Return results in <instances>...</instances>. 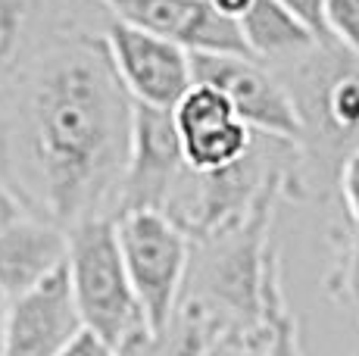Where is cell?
<instances>
[{
  "mask_svg": "<svg viewBox=\"0 0 359 356\" xmlns=\"http://www.w3.org/2000/svg\"><path fill=\"white\" fill-rule=\"evenodd\" d=\"M25 216H29V210L22 207V200L16 197V191H13L10 184L0 178V235H4V231H10L16 222H22Z\"/></svg>",
  "mask_w": 359,
  "mask_h": 356,
  "instance_id": "21",
  "label": "cell"
},
{
  "mask_svg": "<svg viewBox=\"0 0 359 356\" xmlns=\"http://www.w3.org/2000/svg\"><path fill=\"white\" fill-rule=\"evenodd\" d=\"M222 334V322L200 300L184 297L178 313L160 334H144L131 341L119 356H212Z\"/></svg>",
  "mask_w": 359,
  "mask_h": 356,
  "instance_id": "13",
  "label": "cell"
},
{
  "mask_svg": "<svg viewBox=\"0 0 359 356\" xmlns=\"http://www.w3.org/2000/svg\"><path fill=\"white\" fill-rule=\"evenodd\" d=\"M194 81L219 88L231 100L234 113L259 135L300 144L306 122L297 107L291 88L281 85L253 57H216V53H191Z\"/></svg>",
  "mask_w": 359,
  "mask_h": 356,
  "instance_id": "4",
  "label": "cell"
},
{
  "mask_svg": "<svg viewBox=\"0 0 359 356\" xmlns=\"http://www.w3.org/2000/svg\"><path fill=\"white\" fill-rule=\"evenodd\" d=\"M341 197L350 225L359 228V147L350 150L347 160L341 163Z\"/></svg>",
  "mask_w": 359,
  "mask_h": 356,
  "instance_id": "18",
  "label": "cell"
},
{
  "mask_svg": "<svg viewBox=\"0 0 359 356\" xmlns=\"http://www.w3.org/2000/svg\"><path fill=\"white\" fill-rule=\"evenodd\" d=\"M116 22L182 44L188 53L250 57L241 22L222 16L210 0H100Z\"/></svg>",
  "mask_w": 359,
  "mask_h": 356,
  "instance_id": "6",
  "label": "cell"
},
{
  "mask_svg": "<svg viewBox=\"0 0 359 356\" xmlns=\"http://www.w3.org/2000/svg\"><path fill=\"white\" fill-rule=\"evenodd\" d=\"M212 6H216L222 16H229V19H234V22H241V19L247 16V10L253 6V0H210Z\"/></svg>",
  "mask_w": 359,
  "mask_h": 356,
  "instance_id": "22",
  "label": "cell"
},
{
  "mask_svg": "<svg viewBox=\"0 0 359 356\" xmlns=\"http://www.w3.org/2000/svg\"><path fill=\"white\" fill-rule=\"evenodd\" d=\"M300 104L303 122L316 116L322 132L331 138H356L359 135V66H334V69H316L303 78Z\"/></svg>",
  "mask_w": 359,
  "mask_h": 356,
  "instance_id": "12",
  "label": "cell"
},
{
  "mask_svg": "<svg viewBox=\"0 0 359 356\" xmlns=\"http://www.w3.org/2000/svg\"><path fill=\"white\" fill-rule=\"evenodd\" d=\"M60 356H119V350L113 344H107L100 334H94L91 328H81Z\"/></svg>",
  "mask_w": 359,
  "mask_h": 356,
  "instance_id": "20",
  "label": "cell"
},
{
  "mask_svg": "<svg viewBox=\"0 0 359 356\" xmlns=\"http://www.w3.org/2000/svg\"><path fill=\"white\" fill-rule=\"evenodd\" d=\"M81 328L69 266H63L29 294L10 300L4 356H60Z\"/></svg>",
  "mask_w": 359,
  "mask_h": 356,
  "instance_id": "9",
  "label": "cell"
},
{
  "mask_svg": "<svg viewBox=\"0 0 359 356\" xmlns=\"http://www.w3.org/2000/svg\"><path fill=\"white\" fill-rule=\"evenodd\" d=\"M116 235L150 334H160L182 306L191 275L194 241L160 210H131L116 216Z\"/></svg>",
  "mask_w": 359,
  "mask_h": 356,
  "instance_id": "3",
  "label": "cell"
},
{
  "mask_svg": "<svg viewBox=\"0 0 359 356\" xmlns=\"http://www.w3.org/2000/svg\"><path fill=\"white\" fill-rule=\"evenodd\" d=\"M278 4H285L294 16H300L303 22L322 38V44H331L328 32H325V4L328 0H278Z\"/></svg>",
  "mask_w": 359,
  "mask_h": 356,
  "instance_id": "19",
  "label": "cell"
},
{
  "mask_svg": "<svg viewBox=\"0 0 359 356\" xmlns=\"http://www.w3.org/2000/svg\"><path fill=\"white\" fill-rule=\"evenodd\" d=\"M184 169L188 163H184L172 109L135 104L128 172L116 216L131 213V210H160L163 213Z\"/></svg>",
  "mask_w": 359,
  "mask_h": 356,
  "instance_id": "7",
  "label": "cell"
},
{
  "mask_svg": "<svg viewBox=\"0 0 359 356\" xmlns=\"http://www.w3.org/2000/svg\"><path fill=\"white\" fill-rule=\"evenodd\" d=\"M325 32L328 41L359 57V0H328L325 4Z\"/></svg>",
  "mask_w": 359,
  "mask_h": 356,
  "instance_id": "16",
  "label": "cell"
},
{
  "mask_svg": "<svg viewBox=\"0 0 359 356\" xmlns=\"http://www.w3.org/2000/svg\"><path fill=\"white\" fill-rule=\"evenodd\" d=\"M69 282L81 325L100 334L116 350L150 334L144 306L131 287L119 250L116 219H91L69 231Z\"/></svg>",
  "mask_w": 359,
  "mask_h": 356,
  "instance_id": "2",
  "label": "cell"
},
{
  "mask_svg": "<svg viewBox=\"0 0 359 356\" xmlns=\"http://www.w3.org/2000/svg\"><path fill=\"white\" fill-rule=\"evenodd\" d=\"M32 4L34 0H0V88L22 66Z\"/></svg>",
  "mask_w": 359,
  "mask_h": 356,
  "instance_id": "14",
  "label": "cell"
},
{
  "mask_svg": "<svg viewBox=\"0 0 359 356\" xmlns=\"http://www.w3.org/2000/svg\"><path fill=\"white\" fill-rule=\"evenodd\" d=\"M69 259V231L25 216L0 235V291L10 300L60 272Z\"/></svg>",
  "mask_w": 359,
  "mask_h": 356,
  "instance_id": "10",
  "label": "cell"
},
{
  "mask_svg": "<svg viewBox=\"0 0 359 356\" xmlns=\"http://www.w3.org/2000/svg\"><path fill=\"white\" fill-rule=\"evenodd\" d=\"M6 316H10V297L0 291V356H4V344H6Z\"/></svg>",
  "mask_w": 359,
  "mask_h": 356,
  "instance_id": "23",
  "label": "cell"
},
{
  "mask_svg": "<svg viewBox=\"0 0 359 356\" xmlns=\"http://www.w3.org/2000/svg\"><path fill=\"white\" fill-rule=\"evenodd\" d=\"M241 32L253 60H303L322 47V38L278 0H253Z\"/></svg>",
  "mask_w": 359,
  "mask_h": 356,
  "instance_id": "11",
  "label": "cell"
},
{
  "mask_svg": "<svg viewBox=\"0 0 359 356\" xmlns=\"http://www.w3.org/2000/svg\"><path fill=\"white\" fill-rule=\"evenodd\" d=\"M182 138L184 163L194 172H219L250 153L257 132L234 113L231 100L219 88L194 81L172 109Z\"/></svg>",
  "mask_w": 359,
  "mask_h": 356,
  "instance_id": "8",
  "label": "cell"
},
{
  "mask_svg": "<svg viewBox=\"0 0 359 356\" xmlns=\"http://www.w3.org/2000/svg\"><path fill=\"white\" fill-rule=\"evenodd\" d=\"M334 291H341L344 300L359 310V228H353V225H350V241L344 247V259L337 266Z\"/></svg>",
  "mask_w": 359,
  "mask_h": 356,
  "instance_id": "17",
  "label": "cell"
},
{
  "mask_svg": "<svg viewBox=\"0 0 359 356\" xmlns=\"http://www.w3.org/2000/svg\"><path fill=\"white\" fill-rule=\"evenodd\" d=\"M131 122L107 35L60 32L0 88V178L29 216L63 231L116 219Z\"/></svg>",
  "mask_w": 359,
  "mask_h": 356,
  "instance_id": "1",
  "label": "cell"
},
{
  "mask_svg": "<svg viewBox=\"0 0 359 356\" xmlns=\"http://www.w3.org/2000/svg\"><path fill=\"white\" fill-rule=\"evenodd\" d=\"M262 356H303L297 322L291 316V310H287L278 282H275L272 297H269V338H266V353Z\"/></svg>",
  "mask_w": 359,
  "mask_h": 356,
  "instance_id": "15",
  "label": "cell"
},
{
  "mask_svg": "<svg viewBox=\"0 0 359 356\" xmlns=\"http://www.w3.org/2000/svg\"><path fill=\"white\" fill-rule=\"evenodd\" d=\"M103 35H107L116 72L135 104L175 109L178 100L191 91L194 66H191V53L182 44L131 29L116 19L107 25Z\"/></svg>",
  "mask_w": 359,
  "mask_h": 356,
  "instance_id": "5",
  "label": "cell"
}]
</instances>
